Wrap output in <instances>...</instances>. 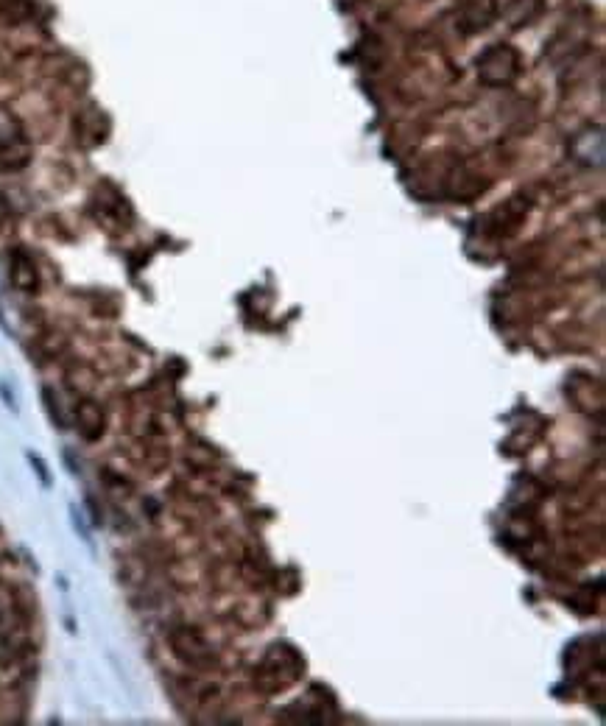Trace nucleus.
Segmentation results:
<instances>
[{
	"label": "nucleus",
	"mask_w": 606,
	"mask_h": 726,
	"mask_svg": "<svg viewBox=\"0 0 606 726\" xmlns=\"http://www.w3.org/2000/svg\"><path fill=\"white\" fill-rule=\"evenodd\" d=\"M475 68H478V79L484 81L486 87H506L520 76V54L506 42H495L478 56Z\"/></svg>",
	"instance_id": "obj_1"
},
{
	"label": "nucleus",
	"mask_w": 606,
	"mask_h": 726,
	"mask_svg": "<svg viewBox=\"0 0 606 726\" xmlns=\"http://www.w3.org/2000/svg\"><path fill=\"white\" fill-rule=\"evenodd\" d=\"M498 14V0H461L456 9V20L464 34H478L492 26L498 20Z\"/></svg>",
	"instance_id": "obj_2"
},
{
	"label": "nucleus",
	"mask_w": 606,
	"mask_h": 726,
	"mask_svg": "<svg viewBox=\"0 0 606 726\" xmlns=\"http://www.w3.org/2000/svg\"><path fill=\"white\" fill-rule=\"evenodd\" d=\"M9 277H12L14 288L23 294H34L40 288V271L26 252H14L9 260Z\"/></svg>",
	"instance_id": "obj_3"
},
{
	"label": "nucleus",
	"mask_w": 606,
	"mask_h": 726,
	"mask_svg": "<svg viewBox=\"0 0 606 726\" xmlns=\"http://www.w3.org/2000/svg\"><path fill=\"white\" fill-rule=\"evenodd\" d=\"M76 425L84 439H98L104 433V411L90 400L76 405Z\"/></svg>",
	"instance_id": "obj_4"
},
{
	"label": "nucleus",
	"mask_w": 606,
	"mask_h": 726,
	"mask_svg": "<svg viewBox=\"0 0 606 726\" xmlns=\"http://www.w3.org/2000/svg\"><path fill=\"white\" fill-rule=\"evenodd\" d=\"M512 9H520V14L509 17L514 28L531 26V20H537L539 12H542V3L539 0H512Z\"/></svg>",
	"instance_id": "obj_5"
},
{
	"label": "nucleus",
	"mask_w": 606,
	"mask_h": 726,
	"mask_svg": "<svg viewBox=\"0 0 606 726\" xmlns=\"http://www.w3.org/2000/svg\"><path fill=\"white\" fill-rule=\"evenodd\" d=\"M28 162V146L26 143H9V146L0 148V165L3 168H20Z\"/></svg>",
	"instance_id": "obj_6"
},
{
	"label": "nucleus",
	"mask_w": 606,
	"mask_h": 726,
	"mask_svg": "<svg viewBox=\"0 0 606 726\" xmlns=\"http://www.w3.org/2000/svg\"><path fill=\"white\" fill-rule=\"evenodd\" d=\"M28 458H31V464H34V467H37V475H40V478H42V484H45V486H51V475H48V472H45V464H42L40 458L34 456V453H31V456H28Z\"/></svg>",
	"instance_id": "obj_7"
}]
</instances>
